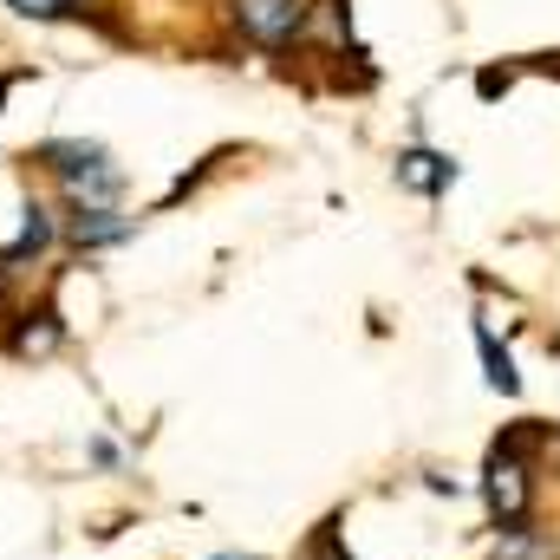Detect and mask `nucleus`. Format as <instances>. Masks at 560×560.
Returning a JSON list of instances; mask_svg holds the SVG:
<instances>
[{
	"label": "nucleus",
	"instance_id": "1",
	"mask_svg": "<svg viewBox=\"0 0 560 560\" xmlns=\"http://www.w3.org/2000/svg\"><path fill=\"white\" fill-rule=\"evenodd\" d=\"M482 502H489V515L502 522V535L509 528H522L528 522V502H535V482H528V456H515V450H489V469H482Z\"/></svg>",
	"mask_w": 560,
	"mask_h": 560
},
{
	"label": "nucleus",
	"instance_id": "2",
	"mask_svg": "<svg viewBox=\"0 0 560 560\" xmlns=\"http://www.w3.org/2000/svg\"><path fill=\"white\" fill-rule=\"evenodd\" d=\"M235 26H242L255 46H287V39L306 26V7H300V0H235Z\"/></svg>",
	"mask_w": 560,
	"mask_h": 560
},
{
	"label": "nucleus",
	"instance_id": "3",
	"mask_svg": "<svg viewBox=\"0 0 560 560\" xmlns=\"http://www.w3.org/2000/svg\"><path fill=\"white\" fill-rule=\"evenodd\" d=\"M59 346H66V326H59V306H52V300L26 306V313L7 326V352H13V359H52Z\"/></svg>",
	"mask_w": 560,
	"mask_h": 560
},
{
	"label": "nucleus",
	"instance_id": "4",
	"mask_svg": "<svg viewBox=\"0 0 560 560\" xmlns=\"http://www.w3.org/2000/svg\"><path fill=\"white\" fill-rule=\"evenodd\" d=\"M46 248H52V209H46V202H26V209H20V235L0 248V268H7V275H20V268H26V261H39Z\"/></svg>",
	"mask_w": 560,
	"mask_h": 560
},
{
	"label": "nucleus",
	"instance_id": "5",
	"mask_svg": "<svg viewBox=\"0 0 560 560\" xmlns=\"http://www.w3.org/2000/svg\"><path fill=\"white\" fill-rule=\"evenodd\" d=\"M131 235H138V222L118 215V209H72V242L79 248H118Z\"/></svg>",
	"mask_w": 560,
	"mask_h": 560
},
{
	"label": "nucleus",
	"instance_id": "6",
	"mask_svg": "<svg viewBox=\"0 0 560 560\" xmlns=\"http://www.w3.org/2000/svg\"><path fill=\"white\" fill-rule=\"evenodd\" d=\"M39 163H46L59 183H79V176L105 170L112 156H105V143H39Z\"/></svg>",
	"mask_w": 560,
	"mask_h": 560
},
{
	"label": "nucleus",
	"instance_id": "7",
	"mask_svg": "<svg viewBox=\"0 0 560 560\" xmlns=\"http://www.w3.org/2000/svg\"><path fill=\"white\" fill-rule=\"evenodd\" d=\"M398 183H405V189H418V196H436V189H450V183H456V163H450V156H436V150H411V156H398Z\"/></svg>",
	"mask_w": 560,
	"mask_h": 560
},
{
	"label": "nucleus",
	"instance_id": "8",
	"mask_svg": "<svg viewBox=\"0 0 560 560\" xmlns=\"http://www.w3.org/2000/svg\"><path fill=\"white\" fill-rule=\"evenodd\" d=\"M476 346H482V365H489V385H495V392H522V378H515V365H509V352L495 346V332H489V326H476Z\"/></svg>",
	"mask_w": 560,
	"mask_h": 560
},
{
	"label": "nucleus",
	"instance_id": "9",
	"mask_svg": "<svg viewBox=\"0 0 560 560\" xmlns=\"http://www.w3.org/2000/svg\"><path fill=\"white\" fill-rule=\"evenodd\" d=\"M306 560H352V555H346V535H339V522H319V528H313Z\"/></svg>",
	"mask_w": 560,
	"mask_h": 560
},
{
	"label": "nucleus",
	"instance_id": "10",
	"mask_svg": "<svg viewBox=\"0 0 560 560\" xmlns=\"http://www.w3.org/2000/svg\"><path fill=\"white\" fill-rule=\"evenodd\" d=\"M502 541H509L502 560H555V541H528V528H509Z\"/></svg>",
	"mask_w": 560,
	"mask_h": 560
},
{
	"label": "nucleus",
	"instance_id": "11",
	"mask_svg": "<svg viewBox=\"0 0 560 560\" xmlns=\"http://www.w3.org/2000/svg\"><path fill=\"white\" fill-rule=\"evenodd\" d=\"M13 13H26V20H59V13H72V0H7Z\"/></svg>",
	"mask_w": 560,
	"mask_h": 560
},
{
	"label": "nucleus",
	"instance_id": "12",
	"mask_svg": "<svg viewBox=\"0 0 560 560\" xmlns=\"http://www.w3.org/2000/svg\"><path fill=\"white\" fill-rule=\"evenodd\" d=\"M215 560H255V555H215Z\"/></svg>",
	"mask_w": 560,
	"mask_h": 560
},
{
	"label": "nucleus",
	"instance_id": "13",
	"mask_svg": "<svg viewBox=\"0 0 560 560\" xmlns=\"http://www.w3.org/2000/svg\"><path fill=\"white\" fill-rule=\"evenodd\" d=\"M0 98H7V79H0Z\"/></svg>",
	"mask_w": 560,
	"mask_h": 560
}]
</instances>
